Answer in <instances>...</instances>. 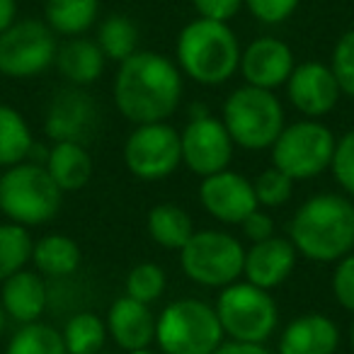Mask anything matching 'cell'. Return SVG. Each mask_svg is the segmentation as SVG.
I'll list each match as a JSON object with an SVG mask.
<instances>
[{
	"instance_id": "cell-1",
	"label": "cell",
	"mask_w": 354,
	"mask_h": 354,
	"mask_svg": "<svg viewBox=\"0 0 354 354\" xmlns=\"http://www.w3.org/2000/svg\"><path fill=\"white\" fill-rule=\"evenodd\" d=\"M183 71L156 51H136L122 61L112 83L114 104L131 124L167 122L183 100Z\"/></svg>"
},
{
	"instance_id": "cell-2",
	"label": "cell",
	"mask_w": 354,
	"mask_h": 354,
	"mask_svg": "<svg viewBox=\"0 0 354 354\" xmlns=\"http://www.w3.org/2000/svg\"><path fill=\"white\" fill-rule=\"evenodd\" d=\"M289 241L310 262H339L354 252V202L339 192L308 197L289 221Z\"/></svg>"
},
{
	"instance_id": "cell-3",
	"label": "cell",
	"mask_w": 354,
	"mask_h": 354,
	"mask_svg": "<svg viewBox=\"0 0 354 354\" xmlns=\"http://www.w3.org/2000/svg\"><path fill=\"white\" fill-rule=\"evenodd\" d=\"M241 41L228 22L192 20L177 35L175 64L197 85H223L241 68Z\"/></svg>"
},
{
	"instance_id": "cell-4",
	"label": "cell",
	"mask_w": 354,
	"mask_h": 354,
	"mask_svg": "<svg viewBox=\"0 0 354 354\" xmlns=\"http://www.w3.org/2000/svg\"><path fill=\"white\" fill-rule=\"evenodd\" d=\"M216 308L199 299H177L156 318V342L162 354H214L223 344Z\"/></svg>"
},
{
	"instance_id": "cell-5",
	"label": "cell",
	"mask_w": 354,
	"mask_h": 354,
	"mask_svg": "<svg viewBox=\"0 0 354 354\" xmlns=\"http://www.w3.org/2000/svg\"><path fill=\"white\" fill-rule=\"evenodd\" d=\"M61 204L64 192L44 165L25 160L0 175V207L12 223L25 228L49 223L61 212Z\"/></svg>"
},
{
	"instance_id": "cell-6",
	"label": "cell",
	"mask_w": 354,
	"mask_h": 354,
	"mask_svg": "<svg viewBox=\"0 0 354 354\" xmlns=\"http://www.w3.org/2000/svg\"><path fill=\"white\" fill-rule=\"evenodd\" d=\"M221 122L233 143L245 151H265L279 138L284 124V107L272 90L241 85L223 102Z\"/></svg>"
},
{
	"instance_id": "cell-7",
	"label": "cell",
	"mask_w": 354,
	"mask_h": 354,
	"mask_svg": "<svg viewBox=\"0 0 354 354\" xmlns=\"http://www.w3.org/2000/svg\"><path fill=\"white\" fill-rule=\"evenodd\" d=\"M216 315L231 342L265 344L279 323L274 296L250 281H233L223 286L216 299Z\"/></svg>"
},
{
	"instance_id": "cell-8",
	"label": "cell",
	"mask_w": 354,
	"mask_h": 354,
	"mask_svg": "<svg viewBox=\"0 0 354 354\" xmlns=\"http://www.w3.org/2000/svg\"><path fill=\"white\" fill-rule=\"evenodd\" d=\"M245 248L236 236L216 228L194 231L180 250V267L189 281L207 289H223L243 277Z\"/></svg>"
},
{
	"instance_id": "cell-9",
	"label": "cell",
	"mask_w": 354,
	"mask_h": 354,
	"mask_svg": "<svg viewBox=\"0 0 354 354\" xmlns=\"http://www.w3.org/2000/svg\"><path fill=\"white\" fill-rule=\"evenodd\" d=\"M335 133L318 119H301L281 129L272 151V165L279 167L294 183L310 180L325 172L333 162Z\"/></svg>"
},
{
	"instance_id": "cell-10",
	"label": "cell",
	"mask_w": 354,
	"mask_h": 354,
	"mask_svg": "<svg viewBox=\"0 0 354 354\" xmlns=\"http://www.w3.org/2000/svg\"><path fill=\"white\" fill-rule=\"evenodd\" d=\"M59 41L51 27L35 17L15 20L0 35V73L8 78H35L51 68Z\"/></svg>"
},
{
	"instance_id": "cell-11",
	"label": "cell",
	"mask_w": 354,
	"mask_h": 354,
	"mask_svg": "<svg viewBox=\"0 0 354 354\" xmlns=\"http://www.w3.org/2000/svg\"><path fill=\"white\" fill-rule=\"evenodd\" d=\"M124 162L143 183L167 180L183 165L180 131L167 122L138 124L124 143Z\"/></svg>"
},
{
	"instance_id": "cell-12",
	"label": "cell",
	"mask_w": 354,
	"mask_h": 354,
	"mask_svg": "<svg viewBox=\"0 0 354 354\" xmlns=\"http://www.w3.org/2000/svg\"><path fill=\"white\" fill-rule=\"evenodd\" d=\"M180 146L185 165L194 175L209 177L228 170L236 143L221 119L212 117L204 107H194L187 127L180 131Z\"/></svg>"
},
{
	"instance_id": "cell-13",
	"label": "cell",
	"mask_w": 354,
	"mask_h": 354,
	"mask_svg": "<svg viewBox=\"0 0 354 354\" xmlns=\"http://www.w3.org/2000/svg\"><path fill=\"white\" fill-rule=\"evenodd\" d=\"M100 122L97 104L93 95L85 93V88L68 85L64 90H56L49 102L44 117V131L54 143L73 141L83 143L90 141Z\"/></svg>"
},
{
	"instance_id": "cell-14",
	"label": "cell",
	"mask_w": 354,
	"mask_h": 354,
	"mask_svg": "<svg viewBox=\"0 0 354 354\" xmlns=\"http://www.w3.org/2000/svg\"><path fill=\"white\" fill-rule=\"evenodd\" d=\"M337 78L330 64L320 61H304L294 66V73L286 80V97L291 107L301 112L306 119H318L330 114L339 102Z\"/></svg>"
},
{
	"instance_id": "cell-15",
	"label": "cell",
	"mask_w": 354,
	"mask_h": 354,
	"mask_svg": "<svg viewBox=\"0 0 354 354\" xmlns=\"http://www.w3.org/2000/svg\"><path fill=\"white\" fill-rule=\"evenodd\" d=\"M199 202L209 216L221 223H243L255 209H260L255 185L245 175L233 170L204 177L199 185Z\"/></svg>"
},
{
	"instance_id": "cell-16",
	"label": "cell",
	"mask_w": 354,
	"mask_h": 354,
	"mask_svg": "<svg viewBox=\"0 0 354 354\" xmlns=\"http://www.w3.org/2000/svg\"><path fill=\"white\" fill-rule=\"evenodd\" d=\"M294 51L286 41L277 37H257L241 54V75L245 85L262 90H272L286 85L294 73Z\"/></svg>"
},
{
	"instance_id": "cell-17",
	"label": "cell",
	"mask_w": 354,
	"mask_h": 354,
	"mask_svg": "<svg viewBox=\"0 0 354 354\" xmlns=\"http://www.w3.org/2000/svg\"><path fill=\"white\" fill-rule=\"evenodd\" d=\"M296 257H299V252L289 238L272 236L267 241L252 243L245 250L243 277L250 284L272 291L291 277L296 267Z\"/></svg>"
},
{
	"instance_id": "cell-18",
	"label": "cell",
	"mask_w": 354,
	"mask_h": 354,
	"mask_svg": "<svg viewBox=\"0 0 354 354\" xmlns=\"http://www.w3.org/2000/svg\"><path fill=\"white\" fill-rule=\"evenodd\" d=\"M107 333L119 349L124 352H138L148 349V344L156 342V315L151 306L131 299V296H119L107 313Z\"/></svg>"
},
{
	"instance_id": "cell-19",
	"label": "cell",
	"mask_w": 354,
	"mask_h": 354,
	"mask_svg": "<svg viewBox=\"0 0 354 354\" xmlns=\"http://www.w3.org/2000/svg\"><path fill=\"white\" fill-rule=\"evenodd\" d=\"M339 347V328L325 313H301L284 328L277 354H335Z\"/></svg>"
},
{
	"instance_id": "cell-20",
	"label": "cell",
	"mask_w": 354,
	"mask_h": 354,
	"mask_svg": "<svg viewBox=\"0 0 354 354\" xmlns=\"http://www.w3.org/2000/svg\"><path fill=\"white\" fill-rule=\"evenodd\" d=\"M0 304L8 318L20 325L39 323L49 306V286L37 270H20L0 284Z\"/></svg>"
},
{
	"instance_id": "cell-21",
	"label": "cell",
	"mask_w": 354,
	"mask_h": 354,
	"mask_svg": "<svg viewBox=\"0 0 354 354\" xmlns=\"http://www.w3.org/2000/svg\"><path fill=\"white\" fill-rule=\"evenodd\" d=\"M104 54L95 39L85 37H71L66 44L59 46L56 51L54 66L59 73L75 88H88L95 80H100L104 71Z\"/></svg>"
},
{
	"instance_id": "cell-22",
	"label": "cell",
	"mask_w": 354,
	"mask_h": 354,
	"mask_svg": "<svg viewBox=\"0 0 354 354\" xmlns=\"http://www.w3.org/2000/svg\"><path fill=\"white\" fill-rule=\"evenodd\" d=\"M61 192H78L93 177V158L83 143L59 141L49 148V158L44 162Z\"/></svg>"
},
{
	"instance_id": "cell-23",
	"label": "cell",
	"mask_w": 354,
	"mask_h": 354,
	"mask_svg": "<svg viewBox=\"0 0 354 354\" xmlns=\"http://www.w3.org/2000/svg\"><path fill=\"white\" fill-rule=\"evenodd\" d=\"M80 260H83L80 245L64 233H49L32 248V262L37 272L51 281L73 277L80 267Z\"/></svg>"
},
{
	"instance_id": "cell-24",
	"label": "cell",
	"mask_w": 354,
	"mask_h": 354,
	"mask_svg": "<svg viewBox=\"0 0 354 354\" xmlns=\"http://www.w3.org/2000/svg\"><path fill=\"white\" fill-rule=\"evenodd\" d=\"M146 228L151 241L165 250H183L189 238L194 236L192 216L177 204H156L148 212Z\"/></svg>"
},
{
	"instance_id": "cell-25",
	"label": "cell",
	"mask_w": 354,
	"mask_h": 354,
	"mask_svg": "<svg viewBox=\"0 0 354 354\" xmlns=\"http://www.w3.org/2000/svg\"><path fill=\"white\" fill-rule=\"evenodd\" d=\"M100 0H46L44 22L54 35L80 37L97 22Z\"/></svg>"
},
{
	"instance_id": "cell-26",
	"label": "cell",
	"mask_w": 354,
	"mask_h": 354,
	"mask_svg": "<svg viewBox=\"0 0 354 354\" xmlns=\"http://www.w3.org/2000/svg\"><path fill=\"white\" fill-rule=\"evenodd\" d=\"M35 146L32 129L15 107L0 104V167L20 165Z\"/></svg>"
},
{
	"instance_id": "cell-27",
	"label": "cell",
	"mask_w": 354,
	"mask_h": 354,
	"mask_svg": "<svg viewBox=\"0 0 354 354\" xmlns=\"http://www.w3.org/2000/svg\"><path fill=\"white\" fill-rule=\"evenodd\" d=\"M61 337H64L68 354H100L109 333L107 323L100 315L90 313V310H78L66 320Z\"/></svg>"
},
{
	"instance_id": "cell-28",
	"label": "cell",
	"mask_w": 354,
	"mask_h": 354,
	"mask_svg": "<svg viewBox=\"0 0 354 354\" xmlns=\"http://www.w3.org/2000/svg\"><path fill=\"white\" fill-rule=\"evenodd\" d=\"M95 41L102 49L104 59L122 64V61H127L129 56H133L138 51V27L133 25V20L129 15L114 12V15L102 20Z\"/></svg>"
},
{
	"instance_id": "cell-29",
	"label": "cell",
	"mask_w": 354,
	"mask_h": 354,
	"mask_svg": "<svg viewBox=\"0 0 354 354\" xmlns=\"http://www.w3.org/2000/svg\"><path fill=\"white\" fill-rule=\"evenodd\" d=\"M32 236L20 223H0V284L32 262Z\"/></svg>"
},
{
	"instance_id": "cell-30",
	"label": "cell",
	"mask_w": 354,
	"mask_h": 354,
	"mask_svg": "<svg viewBox=\"0 0 354 354\" xmlns=\"http://www.w3.org/2000/svg\"><path fill=\"white\" fill-rule=\"evenodd\" d=\"M3 354H68L66 352L61 330L46 323H30L20 325L15 335L8 342Z\"/></svg>"
},
{
	"instance_id": "cell-31",
	"label": "cell",
	"mask_w": 354,
	"mask_h": 354,
	"mask_svg": "<svg viewBox=\"0 0 354 354\" xmlns=\"http://www.w3.org/2000/svg\"><path fill=\"white\" fill-rule=\"evenodd\" d=\"M165 270L156 262H141V265L131 267V272L127 274V296L141 301V304L151 306L153 301H158L165 294Z\"/></svg>"
},
{
	"instance_id": "cell-32",
	"label": "cell",
	"mask_w": 354,
	"mask_h": 354,
	"mask_svg": "<svg viewBox=\"0 0 354 354\" xmlns=\"http://www.w3.org/2000/svg\"><path fill=\"white\" fill-rule=\"evenodd\" d=\"M252 185H255L257 204L267 209L284 207L291 199V194H294V180H291L289 175H284V172L274 165L262 170Z\"/></svg>"
},
{
	"instance_id": "cell-33",
	"label": "cell",
	"mask_w": 354,
	"mask_h": 354,
	"mask_svg": "<svg viewBox=\"0 0 354 354\" xmlns=\"http://www.w3.org/2000/svg\"><path fill=\"white\" fill-rule=\"evenodd\" d=\"M330 68L337 78L342 95L354 97V30H347L337 39L333 49V59H330Z\"/></svg>"
},
{
	"instance_id": "cell-34",
	"label": "cell",
	"mask_w": 354,
	"mask_h": 354,
	"mask_svg": "<svg viewBox=\"0 0 354 354\" xmlns=\"http://www.w3.org/2000/svg\"><path fill=\"white\" fill-rule=\"evenodd\" d=\"M333 177L342 187L347 197H354V129L337 138L333 153V162H330Z\"/></svg>"
},
{
	"instance_id": "cell-35",
	"label": "cell",
	"mask_w": 354,
	"mask_h": 354,
	"mask_svg": "<svg viewBox=\"0 0 354 354\" xmlns=\"http://www.w3.org/2000/svg\"><path fill=\"white\" fill-rule=\"evenodd\" d=\"M301 0H245L250 15L262 25H281L296 12Z\"/></svg>"
},
{
	"instance_id": "cell-36",
	"label": "cell",
	"mask_w": 354,
	"mask_h": 354,
	"mask_svg": "<svg viewBox=\"0 0 354 354\" xmlns=\"http://www.w3.org/2000/svg\"><path fill=\"white\" fill-rule=\"evenodd\" d=\"M333 294L337 299V304L344 310L354 313V252L344 255L339 262H335L333 272Z\"/></svg>"
},
{
	"instance_id": "cell-37",
	"label": "cell",
	"mask_w": 354,
	"mask_h": 354,
	"mask_svg": "<svg viewBox=\"0 0 354 354\" xmlns=\"http://www.w3.org/2000/svg\"><path fill=\"white\" fill-rule=\"evenodd\" d=\"M192 6L202 20L231 22L245 6V0H192Z\"/></svg>"
},
{
	"instance_id": "cell-38",
	"label": "cell",
	"mask_w": 354,
	"mask_h": 354,
	"mask_svg": "<svg viewBox=\"0 0 354 354\" xmlns=\"http://www.w3.org/2000/svg\"><path fill=\"white\" fill-rule=\"evenodd\" d=\"M241 228H243V233H245V238H250L252 243L267 241V238L274 236V221H272L270 214L262 212V209H255V212L241 223Z\"/></svg>"
},
{
	"instance_id": "cell-39",
	"label": "cell",
	"mask_w": 354,
	"mask_h": 354,
	"mask_svg": "<svg viewBox=\"0 0 354 354\" xmlns=\"http://www.w3.org/2000/svg\"><path fill=\"white\" fill-rule=\"evenodd\" d=\"M214 354H274L265 344H250V342H223Z\"/></svg>"
},
{
	"instance_id": "cell-40",
	"label": "cell",
	"mask_w": 354,
	"mask_h": 354,
	"mask_svg": "<svg viewBox=\"0 0 354 354\" xmlns=\"http://www.w3.org/2000/svg\"><path fill=\"white\" fill-rule=\"evenodd\" d=\"M17 20V0H0V35Z\"/></svg>"
},
{
	"instance_id": "cell-41",
	"label": "cell",
	"mask_w": 354,
	"mask_h": 354,
	"mask_svg": "<svg viewBox=\"0 0 354 354\" xmlns=\"http://www.w3.org/2000/svg\"><path fill=\"white\" fill-rule=\"evenodd\" d=\"M6 320H8V315H6V310H3V304H0V335L6 330Z\"/></svg>"
},
{
	"instance_id": "cell-42",
	"label": "cell",
	"mask_w": 354,
	"mask_h": 354,
	"mask_svg": "<svg viewBox=\"0 0 354 354\" xmlns=\"http://www.w3.org/2000/svg\"><path fill=\"white\" fill-rule=\"evenodd\" d=\"M349 347L354 352V320H352V328H349Z\"/></svg>"
},
{
	"instance_id": "cell-43",
	"label": "cell",
	"mask_w": 354,
	"mask_h": 354,
	"mask_svg": "<svg viewBox=\"0 0 354 354\" xmlns=\"http://www.w3.org/2000/svg\"><path fill=\"white\" fill-rule=\"evenodd\" d=\"M127 354H151L148 349H138V352H127Z\"/></svg>"
},
{
	"instance_id": "cell-44",
	"label": "cell",
	"mask_w": 354,
	"mask_h": 354,
	"mask_svg": "<svg viewBox=\"0 0 354 354\" xmlns=\"http://www.w3.org/2000/svg\"><path fill=\"white\" fill-rule=\"evenodd\" d=\"M0 214H3V207H0Z\"/></svg>"
}]
</instances>
